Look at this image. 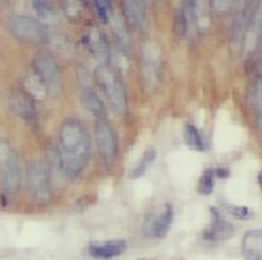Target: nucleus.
I'll return each instance as SVG.
<instances>
[{"label": "nucleus", "instance_id": "obj_1", "mask_svg": "<svg viewBox=\"0 0 262 260\" xmlns=\"http://www.w3.org/2000/svg\"><path fill=\"white\" fill-rule=\"evenodd\" d=\"M89 153H91V142L87 127L74 117L66 119L59 127V140H57V163L66 174V178L74 180V178L80 176V171H83V167L89 161Z\"/></svg>", "mask_w": 262, "mask_h": 260}, {"label": "nucleus", "instance_id": "obj_2", "mask_svg": "<svg viewBox=\"0 0 262 260\" xmlns=\"http://www.w3.org/2000/svg\"><path fill=\"white\" fill-rule=\"evenodd\" d=\"M93 76L97 80V85L102 87V91L106 93V97H108L110 106L114 108V112L121 115V117H125L127 110H129V104H127V89H125V83H123L121 74L112 66H100V68H95Z\"/></svg>", "mask_w": 262, "mask_h": 260}, {"label": "nucleus", "instance_id": "obj_3", "mask_svg": "<svg viewBox=\"0 0 262 260\" xmlns=\"http://www.w3.org/2000/svg\"><path fill=\"white\" fill-rule=\"evenodd\" d=\"M21 184V159L15 150L5 148L0 144V188H3V205H7L9 197L19 190Z\"/></svg>", "mask_w": 262, "mask_h": 260}, {"label": "nucleus", "instance_id": "obj_4", "mask_svg": "<svg viewBox=\"0 0 262 260\" xmlns=\"http://www.w3.org/2000/svg\"><path fill=\"white\" fill-rule=\"evenodd\" d=\"M26 186L32 199L36 203H49L53 199V188H51V176L45 161H30L26 167Z\"/></svg>", "mask_w": 262, "mask_h": 260}, {"label": "nucleus", "instance_id": "obj_5", "mask_svg": "<svg viewBox=\"0 0 262 260\" xmlns=\"http://www.w3.org/2000/svg\"><path fill=\"white\" fill-rule=\"evenodd\" d=\"M95 142H97V150H100L104 165L106 167L114 165L119 155V140H117V134H114V127L104 117L95 121Z\"/></svg>", "mask_w": 262, "mask_h": 260}, {"label": "nucleus", "instance_id": "obj_6", "mask_svg": "<svg viewBox=\"0 0 262 260\" xmlns=\"http://www.w3.org/2000/svg\"><path fill=\"white\" fill-rule=\"evenodd\" d=\"M11 32L21 40H30V42H45L49 40V28L40 21L34 19L30 15H13L9 21Z\"/></svg>", "mask_w": 262, "mask_h": 260}, {"label": "nucleus", "instance_id": "obj_7", "mask_svg": "<svg viewBox=\"0 0 262 260\" xmlns=\"http://www.w3.org/2000/svg\"><path fill=\"white\" fill-rule=\"evenodd\" d=\"M32 72H34L47 89H61V70L57 59L49 51H38L32 61Z\"/></svg>", "mask_w": 262, "mask_h": 260}, {"label": "nucleus", "instance_id": "obj_8", "mask_svg": "<svg viewBox=\"0 0 262 260\" xmlns=\"http://www.w3.org/2000/svg\"><path fill=\"white\" fill-rule=\"evenodd\" d=\"M171 220H173V207L169 203H163L161 207L152 209V212L146 216L144 220V233L146 237L150 239H161L165 237L169 226H171Z\"/></svg>", "mask_w": 262, "mask_h": 260}, {"label": "nucleus", "instance_id": "obj_9", "mask_svg": "<svg viewBox=\"0 0 262 260\" xmlns=\"http://www.w3.org/2000/svg\"><path fill=\"white\" fill-rule=\"evenodd\" d=\"M83 42L87 45L89 51L100 59L102 66H110V47H108V38L104 36V32L100 28H87V32L83 34Z\"/></svg>", "mask_w": 262, "mask_h": 260}, {"label": "nucleus", "instance_id": "obj_10", "mask_svg": "<svg viewBox=\"0 0 262 260\" xmlns=\"http://www.w3.org/2000/svg\"><path fill=\"white\" fill-rule=\"evenodd\" d=\"M142 63H144V76L152 87L161 70V47L155 40H146L142 45Z\"/></svg>", "mask_w": 262, "mask_h": 260}, {"label": "nucleus", "instance_id": "obj_11", "mask_svg": "<svg viewBox=\"0 0 262 260\" xmlns=\"http://www.w3.org/2000/svg\"><path fill=\"white\" fill-rule=\"evenodd\" d=\"M11 108L15 110V115H17L19 119H24L28 123H36V119H38L34 100L21 89L11 91Z\"/></svg>", "mask_w": 262, "mask_h": 260}, {"label": "nucleus", "instance_id": "obj_12", "mask_svg": "<svg viewBox=\"0 0 262 260\" xmlns=\"http://www.w3.org/2000/svg\"><path fill=\"white\" fill-rule=\"evenodd\" d=\"M127 250V241L123 239H110V241H91L89 243V256L95 260H112L121 256Z\"/></svg>", "mask_w": 262, "mask_h": 260}, {"label": "nucleus", "instance_id": "obj_13", "mask_svg": "<svg viewBox=\"0 0 262 260\" xmlns=\"http://www.w3.org/2000/svg\"><path fill=\"white\" fill-rule=\"evenodd\" d=\"M211 216H214V220H211L209 226L203 231V237H205L207 241H222V239H228V237L233 235L235 226L228 222L226 218H222V216L218 214L216 207H211Z\"/></svg>", "mask_w": 262, "mask_h": 260}, {"label": "nucleus", "instance_id": "obj_14", "mask_svg": "<svg viewBox=\"0 0 262 260\" xmlns=\"http://www.w3.org/2000/svg\"><path fill=\"white\" fill-rule=\"evenodd\" d=\"M260 231L258 229H252L243 235V241H241V252H243V258L245 260H260L262 258V239H260Z\"/></svg>", "mask_w": 262, "mask_h": 260}, {"label": "nucleus", "instance_id": "obj_15", "mask_svg": "<svg viewBox=\"0 0 262 260\" xmlns=\"http://www.w3.org/2000/svg\"><path fill=\"white\" fill-rule=\"evenodd\" d=\"M258 36H260V11H254L250 13L248 28H245V34H243V45L248 49V53H254V49L258 45Z\"/></svg>", "mask_w": 262, "mask_h": 260}, {"label": "nucleus", "instance_id": "obj_16", "mask_svg": "<svg viewBox=\"0 0 262 260\" xmlns=\"http://www.w3.org/2000/svg\"><path fill=\"white\" fill-rule=\"evenodd\" d=\"M21 91H26L30 97H32V100H36V97H40V100H42V97L47 95V85L42 83V80L34 74V72H28L26 76H24V85H21Z\"/></svg>", "mask_w": 262, "mask_h": 260}, {"label": "nucleus", "instance_id": "obj_17", "mask_svg": "<svg viewBox=\"0 0 262 260\" xmlns=\"http://www.w3.org/2000/svg\"><path fill=\"white\" fill-rule=\"evenodd\" d=\"M80 97H83L85 108H87L89 112H93V115H97V119H100V117L104 115L106 106H104V102L100 100V95H97L91 87H83V93H80Z\"/></svg>", "mask_w": 262, "mask_h": 260}, {"label": "nucleus", "instance_id": "obj_18", "mask_svg": "<svg viewBox=\"0 0 262 260\" xmlns=\"http://www.w3.org/2000/svg\"><path fill=\"white\" fill-rule=\"evenodd\" d=\"M248 19H250V15L245 11V7H239V11L235 13V19H233V42L235 45H243V34H245V28H248Z\"/></svg>", "mask_w": 262, "mask_h": 260}, {"label": "nucleus", "instance_id": "obj_19", "mask_svg": "<svg viewBox=\"0 0 262 260\" xmlns=\"http://www.w3.org/2000/svg\"><path fill=\"white\" fill-rule=\"evenodd\" d=\"M184 140H186V144L190 146L192 150H205V148H207V142L203 140L201 132H199V129H196V125H192V123H186V125H184Z\"/></svg>", "mask_w": 262, "mask_h": 260}, {"label": "nucleus", "instance_id": "obj_20", "mask_svg": "<svg viewBox=\"0 0 262 260\" xmlns=\"http://www.w3.org/2000/svg\"><path fill=\"white\" fill-rule=\"evenodd\" d=\"M123 13H125V17L131 21V24H136L140 26L144 21V5L142 3H136V0H125V3L121 5Z\"/></svg>", "mask_w": 262, "mask_h": 260}, {"label": "nucleus", "instance_id": "obj_21", "mask_svg": "<svg viewBox=\"0 0 262 260\" xmlns=\"http://www.w3.org/2000/svg\"><path fill=\"white\" fill-rule=\"evenodd\" d=\"M32 9L36 11V15L40 19H47V21H55L57 15H59L57 7L53 3H49V0H34V3H32Z\"/></svg>", "mask_w": 262, "mask_h": 260}, {"label": "nucleus", "instance_id": "obj_22", "mask_svg": "<svg viewBox=\"0 0 262 260\" xmlns=\"http://www.w3.org/2000/svg\"><path fill=\"white\" fill-rule=\"evenodd\" d=\"M110 21H112L114 38L119 40V45H121L123 49H129V32H127V28H125V17L121 19V15H112Z\"/></svg>", "mask_w": 262, "mask_h": 260}, {"label": "nucleus", "instance_id": "obj_23", "mask_svg": "<svg viewBox=\"0 0 262 260\" xmlns=\"http://www.w3.org/2000/svg\"><path fill=\"white\" fill-rule=\"evenodd\" d=\"M152 161H155V150L150 148V150H146V153L142 155V159L136 163V167L129 171V176H131V178H140L142 174H146V169H148V165L152 163Z\"/></svg>", "mask_w": 262, "mask_h": 260}, {"label": "nucleus", "instance_id": "obj_24", "mask_svg": "<svg viewBox=\"0 0 262 260\" xmlns=\"http://www.w3.org/2000/svg\"><path fill=\"white\" fill-rule=\"evenodd\" d=\"M214 182H216V171H214V167H207L199 178V192L209 194L214 190Z\"/></svg>", "mask_w": 262, "mask_h": 260}, {"label": "nucleus", "instance_id": "obj_25", "mask_svg": "<svg viewBox=\"0 0 262 260\" xmlns=\"http://www.w3.org/2000/svg\"><path fill=\"white\" fill-rule=\"evenodd\" d=\"M61 9H63V13L74 21V19H80V15H83L85 5H80V3H63Z\"/></svg>", "mask_w": 262, "mask_h": 260}, {"label": "nucleus", "instance_id": "obj_26", "mask_svg": "<svg viewBox=\"0 0 262 260\" xmlns=\"http://www.w3.org/2000/svg\"><path fill=\"white\" fill-rule=\"evenodd\" d=\"M173 32H176L178 36H184L186 32H188V28H186V19H184L182 11H178V13H176V17H173Z\"/></svg>", "mask_w": 262, "mask_h": 260}, {"label": "nucleus", "instance_id": "obj_27", "mask_svg": "<svg viewBox=\"0 0 262 260\" xmlns=\"http://www.w3.org/2000/svg\"><path fill=\"white\" fill-rule=\"evenodd\" d=\"M91 7L95 9L97 17H100L102 21H108V19H110V3H108V5H106V3H93Z\"/></svg>", "mask_w": 262, "mask_h": 260}, {"label": "nucleus", "instance_id": "obj_28", "mask_svg": "<svg viewBox=\"0 0 262 260\" xmlns=\"http://www.w3.org/2000/svg\"><path fill=\"white\" fill-rule=\"evenodd\" d=\"M228 212H231L233 216H237V218H248V216H252V209H250V207H239V205H228Z\"/></svg>", "mask_w": 262, "mask_h": 260}]
</instances>
